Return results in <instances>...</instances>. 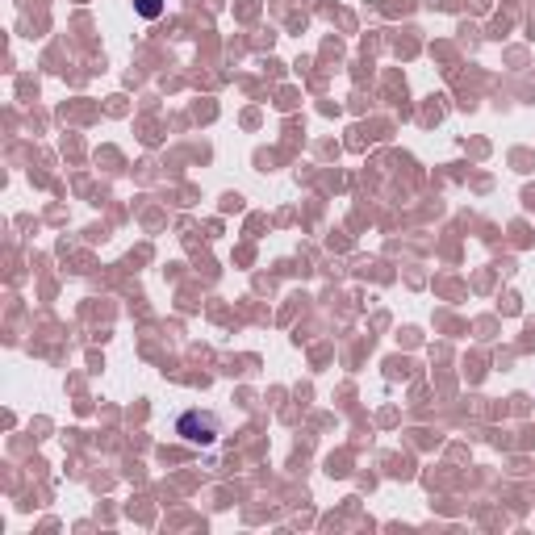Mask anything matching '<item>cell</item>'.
<instances>
[{
	"mask_svg": "<svg viewBox=\"0 0 535 535\" xmlns=\"http://www.w3.org/2000/svg\"><path fill=\"white\" fill-rule=\"evenodd\" d=\"M176 435L189 439V444L209 448V444H218V435H222V418L214 410H184L176 418Z\"/></svg>",
	"mask_w": 535,
	"mask_h": 535,
	"instance_id": "1",
	"label": "cell"
},
{
	"mask_svg": "<svg viewBox=\"0 0 535 535\" xmlns=\"http://www.w3.org/2000/svg\"><path fill=\"white\" fill-rule=\"evenodd\" d=\"M134 9L143 13V17H159V13H164V0H138Z\"/></svg>",
	"mask_w": 535,
	"mask_h": 535,
	"instance_id": "2",
	"label": "cell"
}]
</instances>
